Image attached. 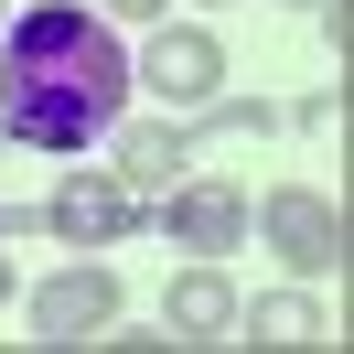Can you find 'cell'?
Instances as JSON below:
<instances>
[{
	"label": "cell",
	"mask_w": 354,
	"mask_h": 354,
	"mask_svg": "<svg viewBox=\"0 0 354 354\" xmlns=\"http://www.w3.org/2000/svg\"><path fill=\"white\" fill-rule=\"evenodd\" d=\"M129 108V54L97 11L44 0L22 22H0V129L32 151H86Z\"/></svg>",
	"instance_id": "obj_1"
},
{
	"label": "cell",
	"mask_w": 354,
	"mask_h": 354,
	"mask_svg": "<svg viewBox=\"0 0 354 354\" xmlns=\"http://www.w3.org/2000/svg\"><path fill=\"white\" fill-rule=\"evenodd\" d=\"M161 322H172L183 344H204V333H236V290H225V268H183V279L161 290Z\"/></svg>",
	"instance_id": "obj_6"
},
{
	"label": "cell",
	"mask_w": 354,
	"mask_h": 354,
	"mask_svg": "<svg viewBox=\"0 0 354 354\" xmlns=\"http://www.w3.org/2000/svg\"><path fill=\"white\" fill-rule=\"evenodd\" d=\"M204 11H215V0H204Z\"/></svg>",
	"instance_id": "obj_13"
},
{
	"label": "cell",
	"mask_w": 354,
	"mask_h": 354,
	"mask_svg": "<svg viewBox=\"0 0 354 354\" xmlns=\"http://www.w3.org/2000/svg\"><path fill=\"white\" fill-rule=\"evenodd\" d=\"M258 236L279 247L301 279H322V268H344V204H322V194H268L258 204Z\"/></svg>",
	"instance_id": "obj_3"
},
{
	"label": "cell",
	"mask_w": 354,
	"mask_h": 354,
	"mask_svg": "<svg viewBox=\"0 0 354 354\" xmlns=\"http://www.w3.org/2000/svg\"><path fill=\"white\" fill-rule=\"evenodd\" d=\"M129 86H151L161 108H215L225 97V44L194 32V22H172V32H151V54L129 65Z\"/></svg>",
	"instance_id": "obj_2"
},
{
	"label": "cell",
	"mask_w": 354,
	"mask_h": 354,
	"mask_svg": "<svg viewBox=\"0 0 354 354\" xmlns=\"http://www.w3.org/2000/svg\"><path fill=\"white\" fill-rule=\"evenodd\" d=\"M44 215H54V236H86V247H108L118 225L140 215V194H129V183H118V172H75L65 194L44 204Z\"/></svg>",
	"instance_id": "obj_5"
},
{
	"label": "cell",
	"mask_w": 354,
	"mask_h": 354,
	"mask_svg": "<svg viewBox=\"0 0 354 354\" xmlns=\"http://www.w3.org/2000/svg\"><path fill=\"white\" fill-rule=\"evenodd\" d=\"M183 172H194V151H183V129H161V118L118 140V183H129V194H172Z\"/></svg>",
	"instance_id": "obj_7"
},
{
	"label": "cell",
	"mask_w": 354,
	"mask_h": 354,
	"mask_svg": "<svg viewBox=\"0 0 354 354\" xmlns=\"http://www.w3.org/2000/svg\"><path fill=\"white\" fill-rule=\"evenodd\" d=\"M108 322H118V279L108 268H65V279L32 290V333H44V344H86V333H108Z\"/></svg>",
	"instance_id": "obj_4"
},
{
	"label": "cell",
	"mask_w": 354,
	"mask_h": 354,
	"mask_svg": "<svg viewBox=\"0 0 354 354\" xmlns=\"http://www.w3.org/2000/svg\"><path fill=\"white\" fill-rule=\"evenodd\" d=\"M0 290H11V258H0Z\"/></svg>",
	"instance_id": "obj_12"
},
{
	"label": "cell",
	"mask_w": 354,
	"mask_h": 354,
	"mask_svg": "<svg viewBox=\"0 0 354 354\" xmlns=\"http://www.w3.org/2000/svg\"><path fill=\"white\" fill-rule=\"evenodd\" d=\"M236 333L247 344H322V311L301 290H268V301H236Z\"/></svg>",
	"instance_id": "obj_9"
},
{
	"label": "cell",
	"mask_w": 354,
	"mask_h": 354,
	"mask_svg": "<svg viewBox=\"0 0 354 354\" xmlns=\"http://www.w3.org/2000/svg\"><path fill=\"white\" fill-rule=\"evenodd\" d=\"M258 129H268V108H215V129H204V151H247Z\"/></svg>",
	"instance_id": "obj_10"
},
{
	"label": "cell",
	"mask_w": 354,
	"mask_h": 354,
	"mask_svg": "<svg viewBox=\"0 0 354 354\" xmlns=\"http://www.w3.org/2000/svg\"><path fill=\"white\" fill-rule=\"evenodd\" d=\"M108 11H118V22H161V0H108Z\"/></svg>",
	"instance_id": "obj_11"
},
{
	"label": "cell",
	"mask_w": 354,
	"mask_h": 354,
	"mask_svg": "<svg viewBox=\"0 0 354 354\" xmlns=\"http://www.w3.org/2000/svg\"><path fill=\"white\" fill-rule=\"evenodd\" d=\"M172 236L183 247H236L247 236V204L215 194V183H194V194H172Z\"/></svg>",
	"instance_id": "obj_8"
}]
</instances>
